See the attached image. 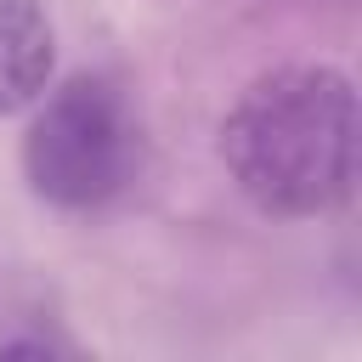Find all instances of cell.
Returning a JSON list of instances; mask_svg holds the SVG:
<instances>
[{
  "mask_svg": "<svg viewBox=\"0 0 362 362\" xmlns=\"http://www.w3.org/2000/svg\"><path fill=\"white\" fill-rule=\"evenodd\" d=\"M221 164L266 221L334 215L356 187V90L328 62H288L238 90Z\"/></svg>",
  "mask_w": 362,
  "mask_h": 362,
  "instance_id": "1",
  "label": "cell"
},
{
  "mask_svg": "<svg viewBox=\"0 0 362 362\" xmlns=\"http://www.w3.org/2000/svg\"><path fill=\"white\" fill-rule=\"evenodd\" d=\"M17 164L28 192L62 215H96L130 192L141 170V119L119 79L68 74L28 107Z\"/></svg>",
  "mask_w": 362,
  "mask_h": 362,
  "instance_id": "2",
  "label": "cell"
},
{
  "mask_svg": "<svg viewBox=\"0 0 362 362\" xmlns=\"http://www.w3.org/2000/svg\"><path fill=\"white\" fill-rule=\"evenodd\" d=\"M57 79V23L45 0H0V119L28 113Z\"/></svg>",
  "mask_w": 362,
  "mask_h": 362,
  "instance_id": "3",
  "label": "cell"
}]
</instances>
